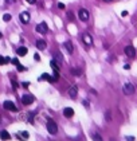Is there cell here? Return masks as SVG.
Listing matches in <instances>:
<instances>
[{
    "label": "cell",
    "instance_id": "cell-3",
    "mask_svg": "<svg viewBox=\"0 0 137 141\" xmlns=\"http://www.w3.org/2000/svg\"><path fill=\"white\" fill-rule=\"evenodd\" d=\"M35 101V98H34V95H31V94H24L23 97H22V104L23 105H31L32 102Z\"/></svg>",
    "mask_w": 137,
    "mask_h": 141
},
{
    "label": "cell",
    "instance_id": "cell-21",
    "mask_svg": "<svg viewBox=\"0 0 137 141\" xmlns=\"http://www.w3.org/2000/svg\"><path fill=\"white\" fill-rule=\"evenodd\" d=\"M20 137L23 138V140H26V138H28V133H27V132H22L20 133Z\"/></svg>",
    "mask_w": 137,
    "mask_h": 141
},
{
    "label": "cell",
    "instance_id": "cell-19",
    "mask_svg": "<svg viewBox=\"0 0 137 141\" xmlns=\"http://www.w3.org/2000/svg\"><path fill=\"white\" fill-rule=\"evenodd\" d=\"M9 60H11V59H9V58H3V57H1V55H0V65H4V63H8Z\"/></svg>",
    "mask_w": 137,
    "mask_h": 141
},
{
    "label": "cell",
    "instance_id": "cell-11",
    "mask_svg": "<svg viewBox=\"0 0 137 141\" xmlns=\"http://www.w3.org/2000/svg\"><path fill=\"white\" fill-rule=\"evenodd\" d=\"M64 49L67 50V52H70V54H73V51H74V47H73V43H71V42H69V40H67V42H64Z\"/></svg>",
    "mask_w": 137,
    "mask_h": 141
},
{
    "label": "cell",
    "instance_id": "cell-37",
    "mask_svg": "<svg viewBox=\"0 0 137 141\" xmlns=\"http://www.w3.org/2000/svg\"><path fill=\"white\" fill-rule=\"evenodd\" d=\"M1 36H3V35H1V32H0V38H1Z\"/></svg>",
    "mask_w": 137,
    "mask_h": 141
},
{
    "label": "cell",
    "instance_id": "cell-25",
    "mask_svg": "<svg viewBox=\"0 0 137 141\" xmlns=\"http://www.w3.org/2000/svg\"><path fill=\"white\" fill-rule=\"evenodd\" d=\"M11 62L14 65H19V60H18V58H14V59H11Z\"/></svg>",
    "mask_w": 137,
    "mask_h": 141
},
{
    "label": "cell",
    "instance_id": "cell-26",
    "mask_svg": "<svg viewBox=\"0 0 137 141\" xmlns=\"http://www.w3.org/2000/svg\"><path fill=\"white\" fill-rule=\"evenodd\" d=\"M67 16H69V19H70V20H74V15L71 14V12H67Z\"/></svg>",
    "mask_w": 137,
    "mask_h": 141
},
{
    "label": "cell",
    "instance_id": "cell-8",
    "mask_svg": "<svg viewBox=\"0 0 137 141\" xmlns=\"http://www.w3.org/2000/svg\"><path fill=\"white\" fill-rule=\"evenodd\" d=\"M19 17H20V22H22V23H24V24L30 23V14H28V12H26V11L22 12Z\"/></svg>",
    "mask_w": 137,
    "mask_h": 141
},
{
    "label": "cell",
    "instance_id": "cell-1",
    "mask_svg": "<svg viewBox=\"0 0 137 141\" xmlns=\"http://www.w3.org/2000/svg\"><path fill=\"white\" fill-rule=\"evenodd\" d=\"M47 130H48L50 134H56L58 126H56V124L54 122V121H48V122H47Z\"/></svg>",
    "mask_w": 137,
    "mask_h": 141
},
{
    "label": "cell",
    "instance_id": "cell-10",
    "mask_svg": "<svg viewBox=\"0 0 137 141\" xmlns=\"http://www.w3.org/2000/svg\"><path fill=\"white\" fill-rule=\"evenodd\" d=\"M83 43L86 44V46H91V43H93V39H91V36L89 34H85L83 35Z\"/></svg>",
    "mask_w": 137,
    "mask_h": 141
},
{
    "label": "cell",
    "instance_id": "cell-31",
    "mask_svg": "<svg viewBox=\"0 0 137 141\" xmlns=\"http://www.w3.org/2000/svg\"><path fill=\"white\" fill-rule=\"evenodd\" d=\"M124 69H125V70H129V69H130V65H128V63L124 65Z\"/></svg>",
    "mask_w": 137,
    "mask_h": 141
},
{
    "label": "cell",
    "instance_id": "cell-28",
    "mask_svg": "<svg viewBox=\"0 0 137 141\" xmlns=\"http://www.w3.org/2000/svg\"><path fill=\"white\" fill-rule=\"evenodd\" d=\"M71 73H73V74H75V75H79V74H81V73H79L78 70H75V69H71Z\"/></svg>",
    "mask_w": 137,
    "mask_h": 141
},
{
    "label": "cell",
    "instance_id": "cell-30",
    "mask_svg": "<svg viewBox=\"0 0 137 141\" xmlns=\"http://www.w3.org/2000/svg\"><path fill=\"white\" fill-rule=\"evenodd\" d=\"M58 8H59V9H64V4H63V3H59V4H58Z\"/></svg>",
    "mask_w": 137,
    "mask_h": 141
},
{
    "label": "cell",
    "instance_id": "cell-12",
    "mask_svg": "<svg viewBox=\"0 0 137 141\" xmlns=\"http://www.w3.org/2000/svg\"><path fill=\"white\" fill-rule=\"evenodd\" d=\"M63 114H64V117L70 118V117H73V114H74V110L71 109V108H66V109L63 110Z\"/></svg>",
    "mask_w": 137,
    "mask_h": 141
},
{
    "label": "cell",
    "instance_id": "cell-13",
    "mask_svg": "<svg viewBox=\"0 0 137 141\" xmlns=\"http://www.w3.org/2000/svg\"><path fill=\"white\" fill-rule=\"evenodd\" d=\"M0 138H1V140H9V138H11V134H9L7 130H1V132H0Z\"/></svg>",
    "mask_w": 137,
    "mask_h": 141
},
{
    "label": "cell",
    "instance_id": "cell-7",
    "mask_svg": "<svg viewBox=\"0 0 137 141\" xmlns=\"http://www.w3.org/2000/svg\"><path fill=\"white\" fill-rule=\"evenodd\" d=\"M35 30L38 32H40V34H47V31H48V27H47V24L44 23V22H42L40 24H38V26H36Z\"/></svg>",
    "mask_w": 137,
    "mask_h": 141
},
{
    "label": "cell",
    "instance_id": "cell-27",
    "mask_svg": "<svg viewBox=\"0 0 137 141\" xmlns=\"http://www.w3.org/2000/svg\"><path fill=\"white\" fill-rule=\"evenodd\" d=\"M12 86H14V89H18V87H19V85H18V82H15V81H12Z\"/></svg>",
    "mask_w": 137,
    "mask_h": 141
},
{
    "label": "cell",
    "instance_id": "cell-36",
    "mask_svg": "<svg viewBox=\"0 0 137 141\" xmlns=\"http://www.w3.org/2000/svg\"><path fill=\"white\" fill-rule=\"evenodd\" d=\"M104 1H106V3H110V1H113V0H104Z\"/></svg>",
    "mask_w": 137,
    "mask_h": 141
},
{
    "label": "cell",
    "instance_id": "cell-20",
    "mask_svg": "<svg viewBox=\"0 0 137 141\" xmlns=\"http://www.w3.org/2000/svg\"><path fill=\"white\" fill-rule=\"evenodd\" d=\"M3 20H4V22H9V20H11V15H9V14L3 15Z\"/></svg>",
    "mask_w": 137,
    "mask_h": 141
},
{
    "label": "cell",
    "instance_id": "cell-14",
    "mask_svg": "<svg viewBox=\"0 0 137 141\" xmlns=\"http://www.w3.org/2000/svg\"><path fill=\"white\" fill-rule=\"evenodd\" d=\"M36 47H38L39 50H44V49H46V42H44L43 39L36 40Z\"/></svg>",
    "mask_w": 137,
    "mask_h": 141
},
{
    "label": "cell",
    "instance_id": "cell-9",
    "mask_svg": "<svg viewBox=\"0 0 137 141\" xmlns=\"http://www.w3.org/2000/svg\"><path fill=\"white\" fill-rule=\"evenodd\" d=\"M77 94H78V87L74 85V86H71L70 89H69V95H70L71 98H75Z\"/></svg>",
    "mask_w": 137,
    "mask_h": 141
},
{
    "label": "cell",
    "instance_id": "cell-22",
    "mask_svg": "<svg viewBox=\"0 0 137 141\" xmlns=\"http://www.w3.org/2000/svg\"><path fill=\"white\" fill-rule=\"evenodd\" d=\"M16 69H18V71H24V70H26V67H23L20 63H19V65H16Z\"/></svg>",
    "mask_w": 137,
    "mask_h": 141
},
{
    "label": "cell",
    "instance_id": "cell-18",
    "mask_svg": "<svg viewBox=\"0 0 137 141\" xmlns=\"http://www.w3.org/2000/svg\"><path fill=\"white\" fill-rule=\"evenodd\" d=\"M91 138H93L94 141H104V140H102V137L98 134V133H91Z\"/></svg>",
    "mask_w": 137,
    "mask_h": 141
},
{
    "label": "cell",
    "instance_id": "cell-24",
    "mask_svg": "<svg viewBox=\"0 0 137 141\" xmlns=\"http://www.w3.org/2000/svg\"><path fill=\"white\" fill-rule=\"evenodd\" d=\"M55 59H58V60H59V62H62V60H63V58H62V57H61V55H59V54H58V52H55Z\"/></svg>",
    "mask_w": 137,
    "mask_h": 141
},
{
    "label": "cell",
    "instance_id": "cell-35",
    "mask_svg": "<svg viewBox=\"0 0 137 141\" xmlns=\"http://www.w3.org/2000/svg\"><path fill=\"white\" fill-rule=\"evenodd\" d=\"M22 85H23V86H24V87H27V86H30V83H28V82H23V83H22Z\"/></svg>",
    "mask_w": 137,
    "mask_h": 141
},
{
    "label": "cell",
    "instance_id": "cell-6",
    "mask_svg": "<svg viewBox=\"0 0 137 141\" xmlns=\"http://www.w3.org/2000/svg\"><path fill=\"white\" fill-rule=\"evenodd\" d=\"M4 109L9 110V112H16V110H18V108L15 106L14 102H11V101H6V102H4Z\"/></svg>",
    "mask_w": 137,
    "mask_h": 141
},
{
    "label": "cell",
    "instance_id": "cell-16",
    "mask_svg": "<svg viewBox=\"0 0 137 141\" xmlns=\"http://www.w3.org/2000/svg\"><path fill=\"white\" fill-rule=\"evenodd\" d=\"M27 51H28L27 47H19V49H18V55H19V57H24V55L27 54Z\"/></svg>",
    "mask_w": 137,
    "mask_h": 141
},
{
    "label": "cell",
    "instance_id": "cell-23",
    "mask_svg": "<svg viewBox=\"0 0 137 141\" xmlns=\"http://www.w3.org/2000/svg\"><path fill=\"white\" fill-rule=\"evenodd\" d=\"M105 117H106V121H112V117H110V112H109V110L105 113Z\"/></svg>",
    "mask_w": 137,
    "mask_h": 141
},
{
    "label": "cell",
    "instance_id": "cell-32",
    "mask_svg": "<svg viewBox=\"0 0 137 141\" xmlns=\"http://www.w3.org/2000/svg\"><path fill=\"white\" fill-rule=\"evenodd\" d=\"M27 3H30V4H35V1L36 0H26Z\"/></svg>",
    "mask_w": 137,
    "mask_h": 141
},
{
    "label": "cell",
    "instance_id": "cell-4",
    "mask_svg": "<svg viewBox=\"0 0 137 141\" xmlns=\"http://www.w3.org/2000/svg\"><path fill=\"white\" fill-rule=\"evenodd\" d=\"M78 16H79V19H81L82 22H88V20H89V12H88V9L81 8L78 11Z\"/></svg>",
    "mask_w": 137,
    "mask_h": 141
},
{
    "label": "cell",
    "instance_id": "cell-33",
    "mask_svg": "<svg viewBox=\"0 0 137 141\" xmlns=\"http://www.w3.org/2000/svg\"><path fill=\"white\" fill-rule=\"evenodd\" d=\"M34 59H35V60H39L40 58H39V55H38V54H35V55H34Z\"/></svg>",
    "mask_w": 137,
    "mask_h": 141
},
{
    "label": "cell",
    "instance_id": "cell-2",
    "mask_svg": "<svg viewBox=\"0 0 137 141\" xmlns=\"http://www.w3.org/2000/svg\"><path fill=\"white\" fill-rule=\"evenodd\" d=\"M134 86L132 83H125L124 85V87H122V91H124V94H126V95H132V94H134Z\"/></svg>",
    "mask_w": 137,
    "mask_h": 141
},
{
    "label": "cell",
    "instance_id": "cell-15",
    "mask_svg": "<svg viewBox=\"0 0 137 141\" xmlns=\"http://www.w3.org/2000/svg\"><path fill=\"white\" fill-rule=\"evenodd\" d=\"M38 81L40 82V81H50V82H53V78H51V75L48 74H42L40 77L38 78Z\"/></svg>",
    "mask_w": 137,
    "mask_h": 141
},
{
    "label": "cell",
    "instance_id": "cell-5",
    "mask_svg": "<svg viewBox=\"0 0 137 141\" xmlns=\"http://www.w3.org/2000/svg\"><path fill=\"white\" fill-rule=\"evenodd\" d=\"M124 52H125V55H128L129 58H134V55H136V50H134L133 46H126L125 49H124Z\"/></svg>",
    "mask_w": 137,
    "mask_h": 141
},
{
    "label": "cell",
    "instance_id": "cell-34",
    "mask_svg": "<svg viewBox=\"0 0 137 141\" xmlns=\"http://www.w3.org/2000/svg\"><path fill=\"white\" fill-rule=\"evenodd\" d=\"M121 15H122V16H126V15H128V11H122V12H121Z\"/></svg>",
    "mask_w": 137,
    "mask_h": 141
},
{
    "label": "cell",
    "instance_id": "cell-17",
    "mask_svg": "<svg viewBox=\"0 0 137 141\" xmlns=\"http://www.w3.org/2000/svg\"><path fill=\"white\" fill-rule=\"evenodd\" d=\"M50 66H51V67H53V70H54V71H58L59 73V66H58V63H56V62H55V60H51V62H50Z\"/></svg>",
    "mask_w": 137,
    "mask_h": 141
},
{
    "label": "cell",
    "instance_id": "cell-29",
    "mask_svg": "<svg viewBox=\"0 0 137 141\" xmlns=\"http://www.w3.org/2000/svg\"><path fill=\"white\" fill-rule=\"evenodd\" d=\"M126 141H134V137L133 136H128V137H126Z\"/></svg>",
    "mask_w": 137,
    "mask_h": 141
}]
</instances>
